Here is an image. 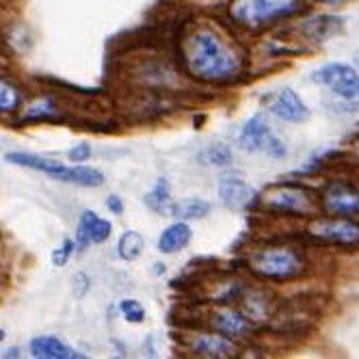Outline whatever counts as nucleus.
<instances>
[{
    "instance_id": "393cba45",
    "label": "nucleus",
    "mask_w": 359,
    "mask_h": 359,
    "mask_svg": "<svg viewBox=\"0 0 359 359\" xmlns=\"http://www.w3.org/2000/svg\"><path fill=\"white\" fill-rule=\"evenodd\" d=\"M76 249H79V247H76V241H72V238L61 241V245L53 251V264L55 266H65Z\"/></svg>"
},
{
    "instance_id": "4be33fe9",
    "label": "nucleus",
    "mask_w": 359,
    "mask_h": 359,
    "mask_svg": "<svg viewBox=\"0 0 359 359\" xmlns=\"http://www.w3.org/2000/svg\"><path fill=\"white\" fill-rule=\"evenodd\" d=\"M201 158L212 167H229L234 163V154L225 143H212L201 154Z\"/></svg>"
},
{
    "instance_id": "bb28decb",
    "label": "nucleus",
    "mask_w": 359,
    "mask_h": 359,
    "mask_svg": "<svg viewBox=\"0 0 359 359\" xmlns=\"http://www.w3.org/2000/svg\"><path fill=\"white\" fill-rule=\"evenodd\" d=\"M91 288V279L87 273H76L74 279H72V290H74V297L76 299H83Z\"/></svg>"
},
{
    "instance_id": "2eb2a0df",
    "label": "nucleus",
    "mask_w": 359,
    "mask_h": 359,
    "mask_svg": "<svg viewBox=\"0 0 359 359\" xmlns=\"http://www.w3.org/2000/svg\"><path fill=\"white\" fill-rule=\"evenodd\" d=\"M31 355L37 359H83L85 355L67 346L57 336H37L31 340Z\"/></svg>"
},
{
    "instance_id": "aec40b11",
    "label": "nucleus",
    "mask_w": 359,
    "mask_h": 359,
    "mask_svg": "<svg viewBox=\"0 0 359 359\" xmlns=\"http://www.w3.org/2000/svg\"><path fill=\"white\" fill-rule=\"evenodd\" d=\"M145 206L154 210L156 215H167L171 212V187L167 177H158L156 184L145 195Z\"/></svg>"
},
{
    "instance_id": "0eeeda50",
    "label": "nucleus",
    "mask_w": 359,
    "mask_h": 359,
    "mask_svg": "<svg viewBox=\"0 0 359 359\" xmlns=\"http://www.w3.org/2000/svg\"><path fill=\"white\" fill-rule=\"evenodd\" d=\"M307 234L325 245L359 249V223L348 221L346 217H316L307 225Z\"/></svg>"
},
{
    "instance_id": "4468645a",
    "label": "nucleus",
    "mask_w": 359,
    "mask_h": 359,
    "mask_svg": "<svg viewBox=\"0 0 359 359\" xmlns=\"http://www.w3.org/2000/svg\"><path fill=\"white\" fill-rule=\"evenodd\" d=\"M210 325H212L215 331H221V333H225V336L234 338V340L247 336V333L253 329L251 318L245 312L234 310V307H223V310L215 312L212 318H210Z\"/></svg>"
},
{
    "instance_id": "423d86ee",
    "label": "nucleus",
    "mask_w": 359,
    "mask_h": 359,
    "mask_svg": "<svg viewBox=\"0 0 359 359\" xmlns=\"http://www.w3.org/2000/svg\"><path fill=\"white\" fill-rule=\"evenodd\" d=\"M238 147L247 154H264L269 158H286V145L281 141L273 128L269 126L262 113L251 115L238 133Z\"/></svg>"
},
{
    "instance_id": "dca6fc26",
    "label": "nucleus",
    "mask_w": 359,
    "mask_h": 359,
    "mask_svg": "<svg viewBox=\"0 0 359 359\" xmlns=\"http://www.w3.org/2000/svg\"><path fill=\"white\" fill-rule=\"evenodd\" d=\"M340 31H342V20L336 15H316L301 24V33L305 35V39H310L314 43H323L333 35H338Z\"/></svg>"
},
{
    "instance_id": "1a4fd4ad",
    "label": "nucleus",
    "mask_w": 359,
    "mask_h": 359,
    "mask_svg": "<svg viewBox=\"0 0 359 359\" xmlns=\"http://www.w3.org/2000/svg\"><path fill=\"white\" fill-rule=\"evenodd\" d=\"M264 102H266L269 113L286 123H303L310 119V109H307V104L299 97V93L290 87L271 91L264 97Z\"/></svg>"
},
{
    "instance_id": "20e7f679",
    "label": "nucleus",
    "mask_w": 359,
    "mask_h": 359,
    "mask_svg": "<svg viewBox=\"0 0 359 359\" xmlns=\"http://www.w3.org/2000/svg\"><path fill=\"white\" fill-rule=\"evenodd\" d=\"M312 83L327 87L336 102H329L331 109L353 113L359 109V74L346 63H325L312 72Z\"/></svg>"
},
{
    "instance_id": "f8f14e48",
    "label": "nucleus",
    "mask_w": 359,
    "mask_h": 359,
    "mask_svg": "<svg viewBox=\"0 0 359 359\" xmlns=\"http://www.w3.org/2000/svg\"><path fill=\"white\" fill-rule=\"evenodd\" d=\"M189 351L195 357H206V359H227L238 355V346L234 344V338L225 336L221 331L197 333L189 342Z\"/></svg>"
},
{
    "instance_id": "ddd939ff",
    "label": "nucleus",
    "mask_w": 359,
    "mask_h": 359,
    "mask_svg": "<svg viewBox=\"0 0 359 359\" xmlns=\"http://www.w3.org/2000/svg\"><path fill=\"white\" fill-rule=\"evenodd\" d=\"M113 234L111 221L97 217L93 210H83L76 227V247L79 251H85L89 245H102L107 243Z\"/></svg>"
},
{
    "instance_id": "f3484780",
    "label": "nucleus",
    "mask_w": 359,
    "mask_h": 359,
    "mask_svg": "<svg viewBox=\"0 0 359 359\" xmlns=\"http://www.w3.org/2000/svg\"><path fill=\"white\" fill-rule=\"evenodd\" d=\"M193 241V229L189 225V221H175L169 227L163 229V234L158 238V251L163 255H171L182 251L189 243Z\"/></svg>"
},
{
    "instance_id": "6e6552de",
    "label": "nucleus",
    "mask_w": 359,
    "mask_h": 359,
    "mask_svg": "<svg viewBox=\"0 0 359 359\" xmlns=\"http://www.w3.org/2000/svg\"><path fill=\"white\" fill-rule=\"evenodd\" d=\"M5 161L15 165V167L39 171V173H43L48 177L57 180V182L74 184L76 165H65V163H59V161H53V158L37 156V154H29V151H9V154H5Z\"/></svg>"
},
{
    "instance_id": "6ab92c4d",
    "label": "nucleus",
    "mask_w": 359,
    "mask_h": 359,
    "mask_svg": "<svg viewBox=\"0 0 359 359\" xmlns=\"http://www.w3.org/2000/svg\"><path fill=\"white\" fill-rule=\"evenodd\" d=\"M63 117L59 115V109L53 97H39L33 104L24 111L20 123H33V121H61Z\"/></svg>"
},
{
    "instance_id": "f257e3e1",
    "label": "nucleus",
    "mask_w": 359,
    "mask_h": 359,
    "mask_svg": "<svg viewBox=\"0 0 359 359\" xmlns=\"http://www.w3.org/2000/svg\"><path fill=\"white\" fill-rule=\"evenodd\" d=\"M180 59L193 81L206 85L238 83L247 69V55L241 43L212 24H195L184 31Z\"/></svg>"
},
{
    "instance_id": "412c9836",
    "label": "nucleus",
    "mask_w": 359,
    "mask_h": 359,
    "mask_svg": "<svg viewBox=\"0 0 359 359\" xmlns=\"http://www.w3.org/2000/svg\"><path fill=\"white\" fill-rule=\"evenodd\" d=\"M143 249H145V241L139 232H135V229H126L117 241V255L126 262L139 260L143 255Z\"/></svg>"
},
{
    "instance_id": "a878e982",
    "label": "nucleus",
    "mask_w": 359,
    "mask_h": 359,
    "mask_svg": "<svg viewBox=\"0 0 359 359\" xmlns=\"http://www.w3.org/2000/svg\"><path fill=\"white\" fill-rule=\"evenodd\" d=\"M91 145L89 143H79V145H74L72 149H69V154H67V158H69V163H74V165H85L89 158H91Z\"/></svg>"
},
{
    "instance_id": "39448f33",
    "label": "nucleus",
    "mask_w": 359,
    "mask_h": 359,
    "mask_svg": "<svg viewBox=\"0 0 359 359\" xmlns=\"http://www.w3.org/2000/svg\"><path fill=\"white\" fill-rule=\"evenodd\" d=\"M262 206L269 212L284 217H310L316 215L318 203L310 189L301 184H277L262 195Z\"/></svg>"
},
{
    "instance_id": "9d476101",
    "label": "nucleus",
    "mask_w": 359,
    "mask_h": 359,
    "mask_svg": "<svg viewBox=\"0 0 359 359\" xmlns=\"http://www.w3.org/2000/svg\"><path fill=\"white\" fill-rule=\"evenodd\" d=\"M219 199L232 212H243L258 201V193L238 175H223L219 180Z\"/></svg>"
},
{
    "instance_id": "b1692460",
    "label": "nucleus",
    "mask_w": 359,
    "mask_h": 359,
    "mask_svg": "<svg viewBox=\"0 0 359 359\" xmlns=\"http://www.w3.org/2000/svg\"><path fill=\"white\" fill-rule=\"evenodd\" d=\"M119 312L128 323H133V325H141L145 320V307L137 299H121Z\"/></svg>"
},
{
    "instance_id": "a211bd4d",
    "label": "nucleus",
    "mask_w": 359,
    "mask_h": 359,
    "mask_svg": "<svg viewBox=\"0 0 359 359\" xmlns=\"http://www.w3.org/2000/svg\"><path fill=\"white\" fill-rule=\"evenodd\" d=\"M210 203L206 199L199 197H191V199H182L171 206V217L180 219V221H197L210 215Z\"/></svg>"
},
{
    "instance_id": "c85d7f7f",
    "label": "nucleus",
    "mask_w": 359,
    "mask_h": 359,
    "mask_svg": "<svg viewBox=\"0 0 359 359\" xmlns=\"http://www.w3.org/2000/svg\"><path fill=\"white\" fill-rule=\"evenodd\" d=\"M353 61H355V65L359 67V50H355V55H353Z\"/></svg>"
},
{
    "instance_id": "7ed1b4c3",
    "label": "nucleus",
    "mask_w": 359,
    "mask_h": 359,
    "mask_svg": "<svg viewBox=\"0 0 359 359\" xmlns=\"http://www.w3.org/2000/svg\"><path fill=\"white\" fill-rule=\"evenodd\" d=\"M249 271L266 281H290L305 273V262L301 253L286 245H271L258 249L247 260Z\"/></svg>"
},
{
    "instance_id": "9b49d317",
    "label": "nucleus",
    "mask_w": 359,
    "mask_h": 359,
    "mask_svg": "<svg viewBox=\"0 0 359 359\" xmlns=\"http://www.w3.org/2000/svg\"><path fill=\"white\" fill-rule=\"evenodd\" d=\"M320 208L327 215H333V217H353V215H359V191L348 187V184H342V182L329 184L323 191Z\"/></svg>"
},
{
    "instance_id": "5701e85b",
    "label": "nucleus",
    "mask_w": 359,
    "mask_h": 359,
    "mask_svg": "<svg viewBox=\"0 0 359 359\" xmlns=\"http://www.w3.org/2000/svg\"><path fill=\"white\" fill-rule=\"evenodd\" d=\"M22 102V93L15 85H11L7 79H3V83H0V111H3L5 115L7 113H13L18 111Z\"/></svg>"
},
{
    "instance_id": "f03ea898",
    "label": "nucleus",
    "mask_w": 359,
    "mask_h": 359,
    "mask_svg": "<svg viewBox=\"0 0 359 359\" xmlns=\"http://www.w3.org/2000/svg\"><path fill=\"white\" fill-rule=\"evenodd\" d=\"M303 11V0H232L229 3V18L247 31H264Z\"/></svg>"
},
{
    "instance_id": "cd10ccee",
    "label": "nucleus",
    "mask_w": 359,
    "mask_h": 359,
    "mask_svg": "<svg viewBox=\"0 0 359 359\" xmlns=\"http://www.w3.org/2000/svg\"><path fill=\"white\" fill-rule=\"evenodd\" d=\"M107 208H109L113 215H117V217L126 212V206H123V201H121L119 195H109V197H107Z\"/></svg>"
}]
</instances>
